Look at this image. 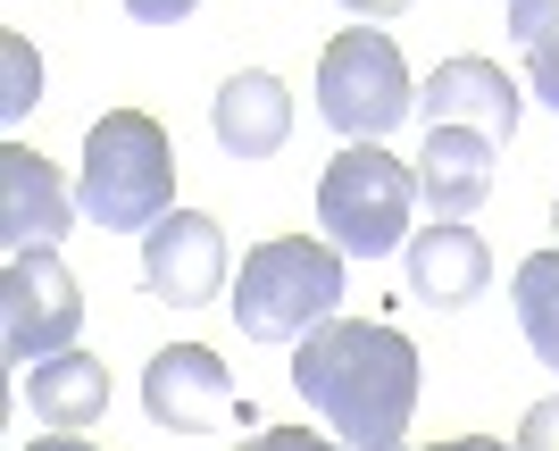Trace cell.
Segmentation results:
<instances>
[{"mask_svg":"<svg viewBox=\"0 0 559 451\" xmlns=\"http://www.w3.org/2000/svg\"><path fill=\"white\" fill-rule=\"evenodd\" d=\"M75 327H84V293H75L68 260L59 251H25L0 276V343L17 368H43V359L75 352Z\"/></svg>","mask_w":559,"mask_h":451,"instance_id":"cell-6","label":"cell"},{"mask_svg":"<svg viewBox=\"0 0 559 451\" xmlns=\"http://www.w3.org/2000/svg\"><path fill=\"white\" fill-rule=\"evenodd\" d=\"M343 309V251L309 235H276L259 242L242 276H234V327L251 343H301Z\"/></svg>","mask_w":559,"mask_h":451,"instance_id":"cell-3","label":"cell"},{"mask_svg":"<svg viewBox=\"0 0 559 451\" xmlns=\"http://www.w3.org/2000/svg\"><path fill=\"white\" fill-rule=\"evenodd\" d=\"M409 109H418V93H409V59H401L393 34H376V25L334 34L326 59H318V118L343 143H384Z\"/></svg>","mask_w":559,"mask_h":451,"instance_id":"cell-5","label":"cell"},{"mask_svg":"<svg viewBox=\"0 0 559 451\" xmlns=\"http://www.w3.org/2000/svg\"><path fill=\"white\" fill-rule=\"evenodd\" d=\"M518 327H526V343H535V359L559 377V251H535V260L518 268Z\"/></svg>","mask_w":559,"mask_h":451,"instance_id":"cell-15","label":"cell"},{"mask_svg":"<svg viewBox=\"0 0 559 451\" xmlns=\"http://www.w3.org/2000/svg\"><path fill=\"white\" fill-rule=\"evenodd\" d=\"M167 192H176V143H167V126L151 109H109L84 134L75 210L93 217L100 235H151L167 217Z\"/></svg>","mask_w":559,"mask_h":451,"instance_id":"cell-2","label":"cell"},{"mask_svg":"<svg viewBox=\"0 0 559 451\" xmlns=\"http://www.w3.org/2000/svg\"><path fill=\"white\" fill-rule=\"evenodd\" d=\"M68 226H75V192L50 176V159H34L25 143H9L0 151V242H9V260L59 251Z\"/></svg>","mask_w":559,"mask_h":451,"instance_id":"cell-9","label":"cell"},{"mask_svg":"<svg viewBox=\"0 0 559 451\" xmlns=\"http://www.w3.org/2000/svg\"><path fill=\"white\" fill-rule=\"evenodd\" d=\"M210 126H217V143H226L234 159H267V151H284V134H293V93H284L267 68H242V75L217 84Z\"/></svg>","mask_w":559,"mask_h":451,"instance_id":"cell-12","label":"cell"},{"mask_svg":"<svg viewBox=\"0 0 559 451\" xmlns=\"http://www.w3.org/2000/svg\"><path fill=\"white\" fill-rule=\"evenodd\" d=\"M142 285L159 293L167 309H201L217 301L226 285V235H217V217L201 210H167L151 235H142Z\"/></svg>","mask_w":559,"mask_h":451,"instance_id":"cell-8","label":"cell"},{"mask_svg":"<svg viewBox=\"0 0 559 451\" xmlns=\"http://www.w3.org/2000/svg\"><path fill=\"white\" fill-rule=\"evenodd\" d=\"M25 451H93L84 435H43V443H25Z\"/></svg>","mask_w":559,"mask_h":451,"instance_id":"cell-22","label":"cell"},{"mask_svg":"<svg viewBox=\"0 0 559 451\" xmlns=\"http://www.w3.org/2000/svg\"><path fill=\"white\" fill-rule=\"evenodd\" d=\"M409 210H418V176L384 143L334 151V167L318 176V226H326V242L343 260H384V251H401Z\"/></svg>","mask_w":559,"mask_h":451,"instance_id":"cell-4","label":"cell"},{"mask_svg":"<svg viewBox=\"0 0 559 451\" xmlns=\"http://www.w3.org/2000/svg\"><path fill=\"white\" fill-rule=\"evenodd\" d=\"M418 109H426V134H435V126H467V134H485L492 151L518 134V84L492 68V59H443V68L426 75Z\"/></svg>","mask_w":559,"mask_h":451,"instance_id":"cell-10","label":"cell"},{"mask_svg":"<svg viewBox=\"0 0 559 451\" xmlns=\"http://www.w3.org/2000/svg\"><path fill=\"white\" fill-rule=\"evenodd\" d=\"M201 0H126V17H142V25H176V17H192Z\"/></svg>","mask_w":559,"mask_h":451,"instance_id":"cell-20","label":"cell"},{"mask_svg":"<svg viewBox=\"0 0 559 451\" xmlns=\"http://www.w3.org/2000/svg\"><path fill=\"white\" fill-rule=\"evenodd\" d=\"M518 451H559V393L526 410V427H518Z\"/></svg>","mask_w":559,"mask_h":451,"instance_id":"cell-19","label":"cell"},{"mask_svg":"<svg viewBox=\"0 0 559 451\" xmlns=\"http://www.w3.org/2000/svg\"><path fill=\"white\" fill-rule=\"evenodd\" d=\"M501 9H510V17H526V9H543V0H501Z\"/></svg>","mask_w":559,"mask_h":451,"instance_id":"cell-24","label":"cell"},{"mask_svg":"<svg viewBox=\"0 0 559 451\" xmlns=\"http://www.w3.org/2000/svg\"><path fill=\"white\" fill-rule=\"evenodd\" d=\"M234 451H343L334 435H309V427H267L251 435V443H234Z\"/></svg>","mask_w":559,"mask_h":451,"instance_id":"cell-18","label":"cell"},{"mask_svg":"<svg viewBox=\"0 0 559 451\" xmlns=\"http://www.w3.org/2000/svg\"><path fill=\"white\" fill-rule=\"evenodd\" d=\"M551 226H559V201H551Z\"/></svg>","mask_w":559,"mask_h":451,"instance_id":"cell-25","label":"cell"},{"mask_svg":"<svg viewBox=\"0 0 559 451\" xmlns=\"http://www.w3.org/2000/svg\"><path fill=\"white\" fill-rule=\"evenodd\" d=\"M510 43L526 50V75H535V100H543V109H559V0H543V9L510 17Z\"/></svg>","mask_w":559,"mask_h":451,"instance_id":"cell-16","label":"cell"},{"mask_svg":"<svg viewBox=\"0 0 559 451\" xmlns=\"http://www.w3.org/2000/svg\"><path fill=\"white\" fill-rule=\"evenodd\" d=\"M25 402H34V418L59 427V435L100 427V410H109V368L84 359V352H59V359H43V368H25Z\"/></svg>","mask_w":559,"mask_h":451,"instance_id":"cell-14","label":"cell"},{"mask_svg":"<svg viewBox=\"0 0 559 451\" xmlns=\"http://www.w3.org/2000/svg\"><path fill=\"white\" fill-rule=\"evenodd\" d=\"M0 59H9V93H0V118H25V109L43 100V59H34V50H25L17 34L0 43Z\"/></svg>","mask_w":559,"mask_h":451,"instance_id":"cell-17","label":"cell"},{"mask_svg":"<svg viewBox=\"0 0 559 451\" xmlns=\"http://www.w3.org/2000/svg\"><path fill=\"white\" fill-rule=\"evenodd\" d=\"M485 285H492V251L467 235L460 217H435V226H418V235H409V293H418V301L467 309Z\"/></svg>","mask_w":559,"mask_h":451,"instance_id":"cell-11","label":"cell"},{"mask_svg":"<svg viewBox=\"0 0 559 451\" xmlns=\"http://www.w3.org/2000/svg\"><path fill=\"white\" fill-rule=\"evenodd\" d=\"M435 451H510V443H492V435H460V443H435Z\"/></svg>","mask_w":559,"mask_h":451,"instance_id":"cell-23","label":"cell"},{"mask_svg":"<svg viewBox=\"0 0 559 451\" xmlns=\"http://www.w3.org/2000/svg\"><path fill=\"white\" fill-rule=\"evenodd\" d=\"M142 410H151V427H167V435L226 427V410H234L226 359H217L210 343H167V352L142 368Z\"/></svg>","mask_w":559,"mask_h":451,"instance_id":"cell-7","label":"cell"},{"mask_svg":"<svg viewBox=\"0 0 559 451\" xmlns=\"http://www.w3.org/2000/svg\"><path fill=\"white\" fill-rule=\"evenodd\" d=\"M485 192H492V143L467 126H435L418 151V201L435 217H467L485 210Z\"/></svg>","mask_w":559,"mask_h":451,"instance_id":"cell-13","label":"cell"},{"mask_svg":"<svg viewBox=\"0 0 559 451\" xmlns=\"http://www.w3.org/2000/svg\"><path fill=\"white\" fill-rule=\"evenodd\" d=\"M350 17H401V9H409V0H343Z\"/></svg>","mask_w":559,"mask_h":451,"instance_id":"cell-21","label":"cell"},{"mask_svg":"<svg viewBox=\"0 0 559 451\" xmlns=\"http://www.w3.org/2000/svg\"><path fill=\"white\" fill-rule=\"evenodd\" d=\"M301 402L343 435L350 451H401V427L418 410V352L401 327L376 318H326L318 334H301L293 359Z\"/></svg>","mask_w":559,"mask_h":451,"instance_id":"cell-1","label":"cell"}]
</instances>
